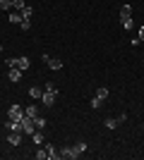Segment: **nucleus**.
Returning <instances> with one entry per match:
<instances>
[{
    "instance_id": "nucleus-1",
    "label": "nucleus",
    "mask_w": 144,
    "mask_h": 160,
    "mask_svg": "<svg viewBox=\"0 0 144 160\" xmlns=\"http://www.w3.org/2000/svg\"><path fill=\"white\" fill-rule=\"evenodd\" d=\"M7 120L22 122V120H24V108L17 105V103H12V105H10V110H7Z\"/></svg>"
},
{
    "instance_id": "nucleus-2",
    "label": "nucleus",
    "mask_w": 144,
    "mask_h": 160,
    "mask_svg": "<svg viewBox=\"0 0 144 160\" xmlns=\"http://www.w3.org/2000/svg\"><path fill=\"white\" fill-rule=\"evenodd\" d=\"M55 96H58V91H43V96H41V103L46 108H53V103H55Z\"/></svg>"
},
{
    "instance_id": "nucleus-3",
    "label": "nucleus",
    "mask_w": 144,
    "mask_h": 160,
    "mask_svg": "<svg viewBox=\"0 0 144 160\" xmlns=\"http://www.w3.org/2000/svg\"><path fill=\"white\" fill-rule=\"evenodd\" d=\"M22 132L24 134H34V117H29V115H24V120H22Z\"/></svg>"
},
{
    "instance_id": "nucleus-4",
    "label": "nucleus",
    "mask_w": 144,
    "mask_h": 160,
    "mask_svg": "<svg viewBox=\"0 0 144 160\" xmlns=\"http://www.w3.org/2000/svg\"><path fill=\"white\" fill-rule=\"evenodd\" d=\"M43 62H46L51 69H62V60H60V58H51V55H43Z\"/></svg>"
},
{
    "instance_id": "nucleus-5",
    "label": "nucleus",
    "mask_w": 144,
    "mask_h": 160,
    "mask_svg": "<svg viewBox=\"0 0 144 160\" xmlns=\"http://www.w3.org/2000/svg\"><path fill=\"white\" fill-rule=\"evenodd\" d=\"M43 148H46V153H48V160H58L60 158V151H58L53 143H43Z\"/></svg>"
},
{
    "instance_id": "nucleus-6",
    "label": "nucleus",
    "mask_w": 144,
    "mask_h": 160,
    "mask_svg": "<svg viewBox=\"0 0 144 160\" xmlns=\"http://www.w3.org/2000/svg\"><path fill=\"white\" fill-rule=\"evenodd\" d=\"M84 151H87V143H84V141H77L75 146H72V160H75V158H79V155H82Z\"/></svg>"
},
{
    "instance_id": "nucleus-7",
    "label": "nucleus",
    "mask_w": 144,
    "mask_h": 160,
    "mask_svg": "<svg viewBox=\"0 0 144 160\" xmlns=\"http://www.w3.org/2000/svg\"><path fill=\"white\" fill-rule=\"evenodd\" d=\"M22 19H24V17H22V12L19 10H10V17H7V22H10V24H22Z\"/></svg>"
},
{
    "instance_id": "nucleus-8",
    "label": "nucleus",
    "mask_w": 144,
    "mask_h": 160,
    "mask_svg": "<svg viewBox=\"0 0 144 160\" xmlns=\"http://www.w3.org/2000/svg\"><path fill=\"white\" fill-rule=\"evenodd\" d=\"M7 79L12 81V84H19V81H22V69L12 67V69H10V74H7Z\"/></svg>"
},
{
    "instance_id": "nucleus-9",
    "label": "nucleus",
    "mask_w": 144,
    "mask_h": 160,
    "mask_svg": "<svg viewBox=\"0 0 144 160\" xmlns=\"http://www.w3.org/2000/svg\"><path fill=\"white\" fill-rule=\"evenodd\" d=\"M7 143L19 146V143H22V134H19V132H10V134H7Z\"/></svg>"
},
{
    "instance_id": "nucleus-10",
    "label": "nucleus",
    "mask_w": 144,
    "mask_h": 160,
    "mask_svg": "<svg viewBox=\"0 0 144 160\" xmlns=\"http://www.w3.org/2000/svg\"><path fill=\"white\" fill-rule=\"evenodd\" d=\"M29 67H31V60H29V58H24V55H22V58H17V69H22V72H24V69H29Z\"/></svg>"
},
{
    "instance_id": "nucleus-11",
    "label": "nucleus",
    "mask_w": 144,
    "mask_h": 160,
    "mask_svg": "<svg viewBox=\"0 0 144 160\" xmlns=\"http://www.w3.org/2000/svg\"><path fill=\"white\" fill-rule=\"evenodd\" d=\"M29 96H31L34 100H41V96H43V88H41V86H31V88H29Z\"/></svg>"
},
{
    "instance_id": "nucleus-12",
    "label": "nucleus",
    "mask_w": 144,
    "mask_h": 160,
    "mask_svg": "<svg viewBox=\"0 0 144 160\" xmlns=\"http://www.w3.org/2000/svg\"><path fill=\"white\" fill-rule=\"evenodd\" d=\"M36 160H46L48 158V153H46V148H43V143H41V146H39V148H36Z\"/></svg>"
},
{
    "instance_id": "nucleus-13",
    "label": "nucleus",
    "mask_w": 144,
    "mask_h": 160,
    "mask_svg": "<svg viewBox=\"0 0 144 160\" xmlns=\"http://www.w3.org/2000/svg\"><path fill=\"white\" fill-rule=\"evenodd\" d=\"M34 127H36V129H39V132H41V129H43V127H46V120H43L41 115H36V117H34Z\"/></svg>"
},
{
    "instance_id": "nucleus-14",
    "label": "nucleus",
    "mask_w": 144,
    "mask_h": 160,
    "mask_svg": "<svg viewBox=\"0 0 144 160\" xmlns=\"http://www.w3.org/2000/svg\"><path fill=\"white\" fill-rule=\"evenodd\" d=\"M60 158H67V160H72V146H65V148H60Z\"/></svg>"
},
{
    "instance_id": "nucleus-15",
    "label": "nucleus",
    "mask_w": 144,
    "mask_h": 160,
    "mask_svg": "<svg viewBox=\"0 0 144 160\" xmlns=\"http://www.w3.org/2000/svg\"><path fill=\"white\" fill-rule=\"evenodd\" d=\"M96 98H99V100H106V98H108V88L101 86L99 91H96Z\"/></svg>"
},
{
    "instance_id": "nucleus-16",
    "label": "nucleus",
    "mask_w": 144,
    "mask_h": 160,
    "mask_svg": "<svg viewBox=\"0 0 144 160\" xmlns=\"http://www.w3.org/2000/svg\"><path fill=\"white\" fill-rule=\"evenodd\" d=\"M24 115H29V117H36V115H39V108H36V105L24 108Z\"/></svg>"
},
{
    "instance_id": "nucleus-17",
    "label": "nucleus",
    "mask_w": 144,
    "mask_h": 160,
    "mask_svg": "<svg viewBox=\"0 0 144 160\" xmlns=\"http://www.w3.org/2000/svg\"><path fill=\"white\" fill-rule=\"evenodd\" d=\"M31 139H34L36 146H41V143H43V134L41 132H34V134H31Z\"/></svg>"
},
{
    "instance_id": "nucleus-18",
    "label": "nucleus",
    "mask_w": 144,
    "mask_h": 160,
    "mask_svg": "<svg viewBox=\"0 0 144 160\" xmlns=\"http://www.w3.org/2000/svg\"><path fill=\"white\" fill-rule=\"evenodd\" d=\"M120 17H132V7L130 5H123V7H120Z\"/></svg>"
},
{
    "instance_id": "nucleus-19",
    "label": "nucleus",
    "mask_w": 144,
    "mask_h": 160,
    "mask_svg": "<svg viewBox=\"0 0 144 160\" xmlns=\"http://www.w3.org/2000/svg\"><path fill=\"white\" fill-rule=\"evenodd\" d=\"M103 124H106L108 129H115V127H118V117H108V120L103 122Z\"/></svg>"
},
{
    "instance_id": "nucleus-20",
    "label": "nucleus",
    "mask_w": 144,
    "mask_h": 160,
    "mask_svg": "<svg viewBox=\"0 0 144 160\" xmlns=\"http://www.w3.org/2000/svg\"><path fill=\"white\" fill-rule=\"evenodd\" d=\"M19 12H22V17H24V19H31V14H34V10H31V7H24V10H19Z\"/></svg>"
},
{
    "instance_id": "nucleus-21",
    "label": "nucleus",
    "mask_w": 144,
    "mask_h": 160,
    "mask_svg": "<svg viewBox=\"0 0 144 160\" xmlns=\"http://www.w3.org/2000/svg\"><path fill=\"white\" fill-rule=\"evenodd\" d=\"M12 7H14V10H24L27 2H24V0H12Z\"/></svg>"
},
{
    "instance_id": "nucleus-22",
    "label": "nucleus",
    "mask_w": 144,
    "mask_h": 160,
    "mask_svg": "<svg viewBox=\"0 0 144 160\" xmlns=\"http://www.w3.org/2000/svg\"><path fill=\"white\" fill-rule=\"evenodd\" d=\"M19 29H22V31H29V29H31V19H22Z\"/></svg>"
},
{
    "instance_id": "nucleus-23",
    "label": "nucleus",
    "mask_w": 144,
    "mask_h": 160,
    "mask_svg": "<svg viewBox=\"0 0 144 160\" xmlns=\"http://www.w3.org/2000/svg\"><path fill=\"white\" fill-rule=\"evenodd\" d=\"M0 10H12V0H0Z\"/></svg>"
},
{
    "instance_id": "nucleus-24",
    "label": "nucleus",
    "mask_w": 144,
    "mask_h": 160,
    "mask_svg": "<svg viewBox=\"0 0 144 160\" xmlns=\"http://www.w3.org/2000/svg\"><path fill=\"white\" fill-rule=\"evenodd\" d=\"M120 19H123V27H125V29L132 27V17H120Z\"/></svg>"
},
{
    "instance_id": "nucleus-25",
    "label": "nucleus",
    "mask_w": 144,
    "mask_h": 160,
    "mask_svg": "<svg viewBox=\"0 0 144 160\" xmlns=\"http://www.w3.org/2000/svg\"><path fill=\"white\" fill-rule=\"evenodd\" d=\"M101 103H103V100H99L96 96L91 98V108H94V110H99V108H101Z\"/></svg>"
},
{
    "instance_id": "nucleus-26",
    "label": "nucleus",
    "mask_w": 144,
    "mask_h": 160,
    "mask_svg": "<svg viewBox=\"0 0 144 160\" xmlns=\"http://www.w3.org/2000/svg\"><path fill=\"white\" fill-rule=\"evenodd\" d=\"M7 67L12 69V67H17V58H7Z\"/></svg>"
},
{
    "instance_id": "nucleus-27",
    "label": "nucleus",
    "mask_w": 144,
    "mask_h": 160,
    "mask_svg": "<svg viewBox=\"0 0 144 160\" xmlns=\"http://www.w3.org/2000/svg\"><path fill=\"white\" fill-rule=\"evenodd\" d=\"M139 38H142V41H144V27H142V29H139Z\"/></svg>"
},
{
    "instance_id": "nucleus-28",
    "label": "nucleus",
    "mask_w": 144,
    "mask_h": 160,
    "mask_svg": "<svg viewBox=\"0 0 144 160\" xmlns=\"http://www.w3.org/2000/svg\"><path fill=\"white\" fill-rule=\"evenodd\" d=\"M0 53H3V46H0Z\"/></svg>"
}]
</instances>
